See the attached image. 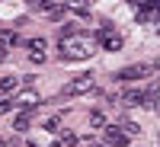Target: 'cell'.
<instances>
[{"instance_id":"cell-19","label":"cell","mask_w":160,"mask_h":147,"mask_svg":"<svg viewBox=\"0 0 160 147\" xmlns=\"http://www.w3.org/2000/svg\"><path fill=\"white\" fill-rule=\"evenodd\" d=\"M90 0H71V7H87Z\"/></svg>"},{"instance_id":"cell-14","label":"cell","mask_w":160,"mask_h":147,"mask_svg":"<svg viewBox=\"0 0 160 147\" xmlns=\"http://www.w3.org/2000/svg\"><path fill=\"white\" fill-rule=\"evenodd\" d=\"M42 128H45V131H61L64 125H61V118L55 115V118H45V125H42Z\"/></svg>"},{"instance_id":"cell-6","label":"cell","mask_w":160,"mask_h":147,"mask_svg":"<svg viewBox=\"0 0 160 147\" xmlns=\"http://www.w3.org/2000/svg\"><path fill=\"white\" fill-rule=\"evenodd\" d=\"M13 99H16V109H38V99L42 96H38L35 90H19Z\"/></svg>"},{"instance_id":"cell-1","label":"cell","mask_w":160,"mask_h":147,"mask_svg":"<svg viewBox=\"0 0 160 147\" xmlns=\"http://www.w3.org/2000/svg\"><path fill=\"white\" fill-rule=\"evenodd\" d=\"M96 48L99 42L96 38H90V35H71V38H61V58L64 61H87L96 55Z\"/></svg>"},{"instance_id":"cell-17","label":"cell","mask_w":160,"mask_h":147,"mask_svg":"<svg viewBox=\"0 0 160 147\" xmlns=\"http://www.w3.org/2000/svg\"><path fill=\"white\" fill-rule=\"evenodd\" d=\"M29 61L32 64H45V51H29Z\"/></svg>"},{"instance_id":"cell-20","label":"cell","mask_w":160,"mask_h":147,"mask_svg":"<svg viewBox=\"0 0 160 147\" xmlns=\"http://www.w3.org/2000/svg\"><path fill=\"white\" fill-rule=\"evenodd\" d=\"M154 112H160V96H154V105H151Z\"/></svg>"},{"instance_id":"cell-18","label":"cell","mask_w":160,"mask_h":147,"mask_svg":"<svg viewBox=\"0 0 160 147\" xmlns=\"http://www.w3.org/2000/svg\"><path fill=\"white\" fill-rule=\"evenodd\" d=\"M29 51H45V38H32V42H29Z\"/></svg>"},{"instance_id":"cell-15","label":"cell","mask_w":160,"mask_h":147,"mask_svg":"<svg viewBox=\"0 0 160 147\" xmlns=\"http://www.w3.org/2000/svg\"><path fill=\"white\" fill-rule=\"evenodd\" d=\"M90 125H93V128H106V115H102V112H93V115H90Z\"/></svg>"},{"instance_id":"cell-16","label":"cell","mask_w":160,"mask_h":147,"mask_svg":"<svg viewBox=\"0 0 160 147\" xmlns=\"http://www.w3.org/2000/svg\"><path fill=\"white\" fill-rule=\"evenodd\" d=\"M64 13H68V10H64V7H51V10H48V19H61Z\"/></svg>"},{"instance_id":"cell-4","label":"cell","mask_w":160,"mask_h":147,"mask_svg":"<svg viewBox=\"0 0 160 147\" xmlns=\"http://www.w3.org/2000/svg\"><path fill=\"white\" fill-rule=\"evenodd\" d=\"M154 74H157L154 64H128V67L115 71V77L125 80V83H131V80H144V77H154Z\"/></svg>"},{"instance_id":"cell-3","label":"cell","mask_w":160,"mask_h":147,"mask_svg":"<svg viewBox=\"0 0 160 147\" xmlns=\"http://www.w3.org/2000/svg\"><path fill=\"white\" fill-rule=\"evenodd\" d=\"M96 86V77L93 74H77L74 80H68V86L61 90V96H80V93H90Z\"/></svg>"},{"instance_id":"cell-24","label":"cell","mask_w":160,"mask_h":147,"mask_svg":"<svg viewBox=\"0 0 160 147\" xmlns=\"http://www.w3.org/2000/svg\"><path fill=\"white\" fill-rule=\"evenodd\" d=\"M0 147H7V141H3V138H0Z\"/></svg>"},{"instance_id":"cell-22","label":"cell","mask_w":160,"mask_h":147,"mask_svg":"<svg viewBox=\"0 0 160 147\" xmlns=\"http://www.w3.org/2000/svg\"><path fill=\"white\" fill-rule=\"evenodd\" d=\"M131 3H135V7H141V3H151V0H131Z\"/></svg>"},{"instance_id":"cell-21","label":"cell","mask_w":160,"mask_h":147,"mask_svg":"<svg viewBox=\"0 0 160 147\" xmlns=\"http://www.w3.org/2000/svg\"><path fill=\"white\" fill-rule=\"evenodd\" d=\"M151 64H154V71H157V74H160V58H157V61H151Z\"/></svg>"},{"instance_id":"cell-7","label":"cell","mask_w":160,"mask_h":147,"mask_svg":"<svg viewBox=\"0 0 160 147\" xmlns=\"http://www.w3.org/2000/svg\"><path fill=\"white\" fill-rule=\"evenodd\" d=\"M35 112H38V109H22V112H16V118H13V131H16V135H19V131H29Z\"/></svg>"},{"instance_id":"cell-12","label":"cell","mask_w":160,"mask_h":147,"mask_svg":"<svg viewBox=\"0 0 160 147\" xmlns=\"http://www.w3.org/2000/svg\"><path fill=\"white\" fill-rule=\"evenodd\" d=\"M118 125H122V128L128 131L131 138H135V135H141V125H138V122H131V118H122V122H118Z\"/></svg>"},{"instance_id":"cell-9","label":"cell","mask_w":160,"mask_h":147,"mask_svg":"<svg viewBox=\"0 0 160 147\" xmlns=\"http://www.w3.org/2000/svg\"><path fill=\"white\" fill-rule=\"evenodd\" d=\"M0 45H3V48L19 45V32H16V29H0Z\"/></svg>"},{"instance_id":"cell-8","label":"cell","mask_w":160,"mask_h":147,"mask_svg":"<svg viewBox=\"0 0 160 147\" xmlns=\"http://www.w3.org/2000/svg\"><path fill=\"white\" fill-rule=\"evenodd\" d=\"M157 19H160V3L157 0H151L148 7L138 10V22H157Z\"/></svg>"},{"instance_id":"cell-2","label":"cell","mask_w":160,"mask_h":147,"mask_svg":"<svg viewBox=\"0 0 160 147\" xmlns=\"http://www.w3.org/2000/svg\"><path fill=\"white\" fill-rule=\"evenodd\" d=\"M96 42H99V48H106V51H122V48H125V38L118 35V32H112V26H109V22H102V26H99Z\"/></svg>"},{"instance_id":"cell-23","label":"cell","mask_w":160,"mask_h":147,"mask_svg":"<svg viewBox=\"0 0 160 147\" xmlns=\"http://www.w3.org/2000/svg\"><path fill=\"white\" fill-rule=\"evenodd\" d=\"M3 58H7V48H3V45H0V61H3Z\"/></svg>"},{"instance_id":"cell-25","label":"cell","mask_w":160,"mask_h":147,"mask_svg":"<svg viewBox=\"0 0 160 147\" xmlns=\"http://www.w3.org/2000/svg\"><path fill=\"white\" fill-rule=\"evenodd\" d=\"M157 3H160V0H157Z\"/></svg>"},{"instance_id":"cell-11","label":"cell","mask_w":160,"mask_h":147,"mask_svg":"<svg viewBox=\"0 0 160 147\" xmlns=\"http://www.w3.org/2000/svg\"><path fill=\"white\" fill-rule=\"evenodd\" d=\"M10 109H16V99H13V96H7V93H0V115H3V112H10Z\"/></svg>"},{"instance_id":"cell-13","label":"cell","mask_w":160,"mask_h":147,"mask_svg":"<svg viewBox=\"0 0 160 147\" xmlns=\"http://www.w3.org/2000/svg\"><path fill=\"white\" fill-rule=\"evenodd\" d=\"M77 144V135H74V131H64V135L58 138V147H74Z\"/></svg>"},{"instance_id":"cell-10","label":"cell","mask_w":160,"mask_h":147,"mask_svg":"<svg viewBox=\"0 0 160 147\" xmlns=\"http://www.w3.org/2000/svg\"><path fill=\"white\" fill-rule=\"evenodd\" d=\"M16 86H19V77H16V74L0 77V93H10V90H16Z\"/></svg>"},{"instance_id":"cell-5","label":"cell","mask_w":160,"mask_h":147,"mask_svg":"<svg viewBox=\"0 0 160 147\" xmlns=\"http://www.w3.org/2000/svg\"><path fill=\"white\" fill-rule=\"evenodd\" d=\"M102 141L112 144V147H125V144L131 141V135H128L122 125H106V128H102Z\"/></svg>"}]
</instances>
